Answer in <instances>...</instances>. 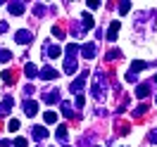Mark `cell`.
Returning a JSON list of instances; mask_svg holds the SVG:
<instances>
[{
  "label": "cell",
  "mask_w": 157,
  "mask_h": 147,
  "mask_svg": "<svg viewBox=\"0 0 157 147\" xmlns=\"http://www.w3.org/2000/svg\"><path fill=\"white\" fill-rule=\"evenodd\" d=\"M145 112H147V105H140V107H136L133 112H131V116H143Z\"/></svg>",
  "instance_id": "4316f807"
},
{
  "label": "cell",
  "mask_w": 157,
  "mask_h": 147,
  "mask_svg": "<svg viewBox=\"0 0 157 147\" xmlns=\"http://www.w3.org/2000/svg\"><path fill=\"white\" fill-rule=\"evenodd\" d=\"M86 79H88V71H81V74H78V79L71 81V93L81 95V90H83V86H86Z\"/></svg>",
  "instance_id": "7a4b0ae2"
},
{
  "label": "cell",
  "mask_w": 157,
  "mask_h": 147,
  "mask_svg": "<svg viewBox=\"0 0 157 147\" xmlns=\"http://www.w3.org/2000/svg\"><path fill=\"white\" fill-rule=\"evenodd\" d=\"M119 26H121L119 21H112V24H109V29H107V40H109V43H114V40H117V36H119Z\"/></svg>",
  "instance_id": "8fae6325"
},
{
  "label": "cell",
  "mask_w": 157,
  "mask_h": 147,
  "mask_svg": "<svg viewBox=\"0 0 157 147\" xmlns=\"http://www.w3.org/2000/svg\"><path fill=\"white\" fill-rule=\"evenodd\" d=\"M55 138H57L59 142H67V126H57V130H55Z\"/></svg>",
  "instance_id": "7402d4cb"
},
{
  "label": "cell",
  "mask_w": 157,
  "mask_h": 147,
  "mask_svg": "<svg viewBox=\"0 0 157 147\" xmlns=\"http://www.w3.org/2000/svg\"><path fill=\"white\" fill-rule=\"evenodd\" d=\"M7 10H10V14L19 17V14H24L26 5H24V2H19V0H12V2H7Z\"/></svg>",
  "instance_id": "8992f818"
},
{
  "label": "cell",
  "mask_w": 157,
  "mask_h": 147,
  "mask_svg": "<svg viewBox=\"0 0 157 147\" xmlns=\"http://www.w3.org/2000/svg\"><path fill=\"white\" fill-rule=\"evenodd\" d=\"M31 40H33V33H31V31H26V29H21V31H17V33H14V43L29 45Z\"/></svg>",
  "instance_id": "3957f363"
},
{
  "label": "cell",
  "mask_w": 157,
  "mask_h": 147,
  "mask_svg": "<svg viewBox=\"0 0 157 147\" xmlns=\"http://www.w3.org/2000/svg\"><path fill=\"white\" fill-rule=\"evenodd\" d=\"M150 95V83H140V86H136V97H147Z\"/></svg>",
  "instance_id": "e0dca14e"
},
{
  "label": "cell",
  "mask_w": 157,
  "mask_h": 147,
  "mask_svg": "<svg viewBox=\"0 0 157 147\" xmlns=\"http://www.w3.org/2000/svg\"><path fill=\"white\" fill-rule=\"evenodd\" d=\"M52 36H55V38H64V29H59V26H52Z\"/></svg>",
  "instance_id": "f546056e"
},
{
  "label": "cell",
  "mask_w": 157,
  "mask_h": 147,
  "mask_svg": "<svg viewBox=\"0 0 157 147\" xmlns=\"http://www.w3.org/2000/svg\"><path fill=\"white\" fill-rule=\"evenodd\" d=\"M100 5H102L100 0H88V2H86V7H88V10H98Z\"/></svg>",
  "instance_id": "4dcf8cb0"
},
{
  "label": "cell",
  "mask_w": 157,
  "mask_h": 147,
  "mask_svg": "<svg viewBox=\"0 0 157 147\" xmlns=\"http://www.w3.org/2000/svg\"><path fill=\"white\" fill-rule=\"evenodd\" d=\"M24 114L26 116H36L38 114V102L36 100H24Z\"/></svg>",
  "instance_id": "ba28073f"
},
{
  "label": "cell",
  "mask_w": 157,
  "mask_h": 147,
  "mask_svg": "<svg viewBox=\"0 0 157 147\" xmlns=\"http://www.w3.org/2000/svg\"><path fill=\"white\" fill-rule=\"evenodd\" d=\"M74 105H76V109H81L83 105H86V97H83V95H76V100H74Z\"/></svg>",
  "instance_id": "836d02e7"
},
{
  "label": "cell",
  "mask_w": 157,
  "mask_h": 147,
  "mask_svg": "<svg viewBox=\"0 0 157 147\" xmlns=\"http://www.w3.org/2000/svg\"><path fill=\"white\" fill-rule=\"evenodd\" d=\"M12 105H14V100H12V97H5V100H2V105H0V116H7V114H10V109H12Z\"/></svg>",
  "instance_id": "2e32d148"
},
{
  "label": "cell",
  "mask_w": 157,
  "mask_h": 147,
  "mask_svg": "<svg viewBox=\"0 0 157 147\" xmlns=\"http://www.w3.org/2000/svg\"><path fill=\"white\" fill-rule=\"evenodd\" d=\"M7 31V21H0V33H5Z\"/></svg>",
  "instance_id": "74e56055"
},
{
  "label": "cell",
  "mask_w": 157,
  "mask_h": 147,
  "mask_svg": "<svg viewBox=\"0 0 157 147\" xmlns=\"http://www.w3.org/2000/svg\"><path fill=\"white\" fill-rule=\"evenodd\" d=\"M67 147H69V145H67Z\"/></svg>",
  "instance_id": "60d3db41"
},
{
  "label": "cell",
  "mask_w": 157,
  "mask_h": 147,
  "mask_svg": "<svg viewBox=\"0 0 157 147\" xmlns=\"http://www.w3.org/2000/svg\"><path fill=\"white\" fill-rule=\"evenodd\" d=\"M126 81H128V83H136L138 79H136V74H126Z\"/></svg>",
  "instance_id": "8d00e7d4"
},
{
  "label": "cell",
  "mask_w": 157,
  "mask_h": 147,
  "mask_svg": "<svg viewBox=\"0 0 157 147\" xmlns=\"http://www.w3.org/2000/svg\"><path fill=\"white\" fill-rule=\"evenodd\" d=\"M31 138H33L36 142H38V140H45V138H48V128L45 126H33L31 128Z\"/></svg>",
  "instance_id": "9c48e42d"
},
{
  "label": "cell",
  "mask_w": 157,
  "mask_h": 147,
  "mask_svg": "<svg viewBox=\"0 0 157 147\" xmlns=\"http://www.w3.org/2000/svg\"><path fill=\"white\" fill-rule=\"evenodd\" d=\"M147 140H150L152 145H157V128H152V130L147 133Z\"/></svg>",
  "instance_id": "d6a6232c"
},
{
  "label": "cell",
  "mask_w": 157,
  "mask_h": 147,
  "mask_svg": "<svg viewBox=\"0 0 157 147\" xmlns=\"http://www.w3.org/2000/svg\"><path fill=\"white\" fill-rule=\"evenodd\" d=\"M24 74H26V79H36V64L33 62H26V67H24Z\"/></svg>",
  "instance_id": "ffe728a7"
},
{
  "label": "cell",
  "mask_w": 157,
  "mask_h": 147,
  "mask_svg": "<svg viewBox=\"0 0 157 147\" xmlns=\"http://www.w3.org/2000/svg\"><path fill=\"white\" fill-rule=\"evenodd\" d=\"M83 33H86V26H83L81 21H74V24H71V36H74V38H83Z\"/></svg>",
  "instance_id": "4fadbf2b"
},
{
  "label": "cell",
  "mask_w": 157,
  "mask_h": 147,
  "mask_svg": "<svg viewBox=\"0 0 157 147\" xmlns=\"http://www.w3.org/2000/svg\"><path fill=\"white\" fill-rule=\"evenodd\" d=\"M10 59H12L10 50H0V62H10Z\"/></svg>",
  "instance_id": "f1b7e54d"
},
{
  "label": "cell",
  "mask_w": 157,
  "mask_h": 147,
  "mask_svg": "<svg viewBox=\"0 0 157 147\" xmlns=\"http://www.w3.org/2000/svg\"><path fill=\"white\" fill-rule=\"evenodd\" d=\"M150 67V62H143V59H136V62H131V69H128V74H138V71H143V69Z\"/></svg>",
  "instance_id": "7c38bea8"
},
{
  "label": "cell",
  "mask_w": 157,
  "mask_h": 147,
  "mask_svg": "<svg viewBox=\"0 0 157 147\" xmlns=\"http://www.w3.org/2000/svg\"><path fill=\"white\" fill-rule=\"evenodd\" d=\"M7 128H10V130H19V121H17V119H12L10 123H7Z\"/></svg>",
  "instance_id": "e575fe53"
},
{
  "label": "cell",
  "mask_w": 157,
  "mask_h": 147,
  "mask_svg": "<svg viewBox=\"0 0 157 147\" xmlns=\"http://www.w3.org/2000/svg\"><path fill=\"white\" fill-rule=\"evenodd\" d=\"M59 107H62L64 119H81V116H78V112H74V109H71V105H69L67 100H62V102H59Z\"/></svg>",
  "instance_id": "52a82bcc"
},
{
  "label": "cell",
  "mask_w": 157,
  "mask_h": 147,
  "mask_svg": "<svg viewBox=\"0 0 157 147\" xmlns=\"http://www.w3.org/2000/svg\"><path fill=\"white\" fill-rule=\"evenodd\" d=\"M38 76H40L43 81H57L59 71H57V69H52V67H43V69L38 71Z\"/></svg>",
  "instance_id": "277c9868"
},
{
  "label": "cell",
  "mask_w": 157,
  "mask_h": 147,
  "mask_svg": "<svg viewBox=\"0 0 157 147\" xmlns=\"http://www.w3.org/2000/svg\"><path fill=\"white\" fill-rule=\"evenodd\" d=\"M117 10H119V14H128V10H131V2H128V0H121Z\"/></svg>",
  "instance_id": "d4e9b609"
},
{
  "label": "cell",
  "mask_w": 157,
  "mask_h": 147,
  "mask_svg": "<svg viewBox=\"0 0 157 147\" xmlns=\"http://www.w3.org/2000/svg\"><path fill=\"white\" fill-rule=\"evenodd\" d=\"M14 147H29L26 138H14Z\"/></svg>",
  "instance_id": "1f68e13d"
},
{
  "label": "cell",
  "mask_w": 157,
  "mask_h": 147,
  "mask_svg": "<svg viewBox=\"0 0 157 147\" xmlns=\"http://www.w3.org/2000/svg\"><path fill=\"white\" fill-rule=\"evenodd\" d=\"M57 114H55V112H45V114H43V121H45V123H48V126H50V123H55V121H57Z\"/></svg>",
  "instance_id": "cb8c5ba5"
},
{
  "label": "cell",
  "mask_w": 157,
  "mask_h": 147,
  "mask_svg": "<svg viewBox=\"0 0 157 147\" xmlns=\"http://www.w3.org/2000/svg\"><path fill=\"white\" fill-rule=\"evenodd\" d=\"M117 130H119V135H126L128 130H131V126H128V123H124V121L119 119V123H117Z\"/></svg>",
  "instance_id": "484cf974"
},
{
  "label": "cell",
  "mask_w": 157,
  "mask_h": 147,
  "mask_svg": "<svg viewBox=\"0 0 157 147\" xmlns=\"http://www.w3.org/2000/svg\"><path fill=\"white\" fill-rule=\"evenodd\" d=\"M90 138H93V135H83V140H81V145H83V147H90V142H93Z\"/></svg>",
  "instance_id": "d590c367"
},
{
  "label": "cell",
  "mask_w": 157,
  "mask_h": 147,
  "mask_svg": "<svg viewBox=\"0 0 157 147\" xmlns=\"http://www.w3.org/2000/svg\"><path fill=\"white\" fill-rule=\"evenodd\" d=\"M43 102H45V105H57V102H62V100H59V90L57 88L45 90V93H43Z\"/></svg>",
  "instance_id": "5b68a950"
},
{
  "label": "cell",
  "mask_w": 157,
  "mask_h": 147,
  "mask_svg": "<svg viewBox=\"0 0 157 147\" xmlns=\"http://www.w3.org/2000/svg\"><path fill=\"white\" fill-rule=\"evenodd\" d=\"M152 81H155V83H157V74H155V79H152Z\"/></svg>",
  "instance_id": "f35d334b"
},
{
  "label": "cell",
  "mask_w": 157,
  "mask_h": 147,
  "mask_svg": "<svg viewBox=\"0 0 157 147\" xmlns=\"http://www.w3.org/2000/svg\"><path fill=\"white\" fill-rule=\"evenodd\" d=\"M64 52H67V59H76V55H78V45H76V43H69Z\"/></svg>",
  "instance_id": "d6986e66"
},
{
  "label": "cell",
  "mask_w": 157,
  "mask_h": 147,
  "mask_svg": "<svg viewBox=\"0 0 157 147\" xmlns=\"http://www.w3.org/2000/svg\"><path fill=\"white\" fill-rule=\"evenodd\" d=\"M45 12H48V7H45V5H40V2H36V5H33V17H43Z\"/></svg>",
  "instance_id": "603a6c76"
},
{
  "label": "cell",
  "mask_w": 157,
  "mask_h": 147,
  "mask_svg": "<svg viewBox=\"0 0 157 147\" xmlns=\"http://www.w3.org/2000/svg\"><path fill=\"white\" fill-rule=\"evenodd\" d=\"M81 24L86 26V31L95 26V21H93V17H90V12H83V17H81Z\"/></svg>",
  "instance_id": "44dd1931"
},
{
  "label": "cell",
  "mask_w": 157,
  "mask_h": 147,
  "mask_svg": "<svg viewBox=\"0 0 157 147\" xmlns=\"http://www.w3.org/2000/svg\"><path fill=\"white\" fill-rule=\"evenodd\" d=\"M107 90H109V81L105 76V71H95L93 74V83H90V93L95 100H105L107 97Z\"/></svg>",
  "instance_id": "6da1fadb"
},
{
  "label": "cell",
  "mask_w": 157,
  "mask_h": 147,
  "mask_svg": "<svg viewBox=\"0 0 157 147\" xmlns=\"http://www.w3.org/2000/svg\"><path fill=\"white\" fill-rule=\"evenodd\" d=\"M121 57V52H119V50H109L107 55H105V59H107V62H112V59H119Z\"/></svg>",
  "instance_id": "83f0119b"
},
{
  "label": "cell",
  "mask_w": 157,
  "mask_h": 147,
  "mask_svg": "<svg viewBox=\"0 0 157 147\" xmlns=\"http://www.w3.org/2000/svg\"><path fill=\"white\" fill-rule=\"evenodd\" d=\"M45 55H48L50 59H57L59 55H62V48H59V45H45Z\"/></svg>",
  "instance_id": "9a60e30c"
},
{
  "label": "cell",
  "mask_w": 157,
  "mask_h": 147,
  "mask_svg": "<svg viewBox=\"0 0 157 147\" xmlns=\"http://www.w3.org/2000/svg\"><path fill=\"white\" fill-rule=\"evenodd\" d=\"M17 76H19V74H17V71H12V69H5V71H2V81H5L7 86L17 83Z\"/></svg>",
  "instance_id": "5bb4252c"
},
{
  "label": "cell",
  "mask_w": 157,
  "mask_h": 147,
  "mask_svg": "<svg viewBox=\"0 0 157 147\" xmlns=\"http://www.w3.org/2000/svg\"><path fill=\"white\" fill-rule=\"evenodd\" d=\"M95 52H98L95 43H86V45L81 48V55H83V59H93V57H95Z\"/></svg>",
  "instance_id": "30bf717a"
},
{
  "label": "cell",
  "mask_w": 157,
  "mask_h": 147,
  "mask_svg": "<svg viewBox=\"0 0 157 147\" xmlns=\"http://www.w3.org/2000/svg\"><path fill=\"white\" fill-rule=\"evenodd\" d=\"M76 69H78L76 59H64V74H69V76H71V74H74Z\"/></svg>",
  "instance_id": "ac0fdd59"
},
{
  "label": "cell",
  "mask_w": 157,
  "mask_h": 147,
  "mask_svg": "<svg viewBox=\"0 0 157 147\" xmlns=\"http://www.w3.org/2000/svg\"><path fill=\"white\" fill-rule=\"evenodd\" d=\"M155 102H157V100H155Z\"/></svg>",
  "instance_id": "ab89813d"
}]
</instances>
